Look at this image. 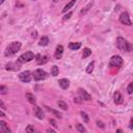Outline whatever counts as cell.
Wrapping results in <instances>:
<instances>
[{"instance_id": "obj_36", "label": "cell", "mask_w": 133, "mask_h": 133, "mask_svg": "<svg viewBox=\"0 0 133 133\" xmlns=\"http://www.w3.org/2000/svg\"><path fill=\"white\" fill-rule=\"evenodd\" d=\"M37 31H34V32H32V33H31V37H32L33 38H36V37H37Z\"/></svg>"}, {"instance_id": "obj_21", "label": "cell", "mask_w": 133, "mask_h": 133, "mask_svg": "<svg viewBox=\"0 0 133 133\" xmlns=\"http://www.w3.org/2000/svg\"><path fill=\"white\" fill-rule=\"evenodd\" d=\"M89 55H92V50L89 48H84L83 49V53H82V58H87L89 56Z\"/></svg>"}, {"instance_id": "obj_29", "label": "cell", "mask_w": 133, "mask_h": 133, "mask_svg": "<svg viewBox=\"0 0 133 133\" xmlns=\"http://www.w3.org/2000/svg\"><path fill=\"white\" fill-rule=\"evenodd\" d=\"M127 92L129 95H131V94L133 93V82H130L128 84V87H127Z\"/></svg>"}, {"instance_id": "obj_37", "label": "cell", "mask_w": 133, "mask_h": 133, "mask_svg": "<svg viewBox=\"0 0 133 133\" xmlns=\"http://www.w3.org/2000/svg\"><path fill=\"white\" fill-rule=\"evenodd\" d=\"M47 132H55V130H53V129H51V128H49V129H47Z\"/></svg>"}, {"instance_id": "obj_20", "label": "cell", "mask_w": 133, "mask_h": 133, "mask_svg": "<svg viewBox=\"0 0 133 133\" xmlns=\"http://www.w3.org/2000/svg\"><path fill=\"white\" fill-rule=\"evenodd\" d=\"M48 44H49V38H48L47 37H42V38H41V41H40V43H38V45H40V46L45 47V46H47Z\"/></svg>"}, {"instance_id": "obj_30", "label": "cell", "mask_w": 133, "mask_h": 133, "mask_svg": "<svg viewBox=\"0 0 133 133\" xmlns=\"http://www.w3.org/2000/svg\"><path fill=\"white\" fill-rule=\"evenodd\" d=\"M26 132H27V133H33V132H34V128H33V126H32V125H28V126H27V128H26Z\"/></svg>"}, {"instance_id": "obj_9", "label": "cell", "mask_w": 133, "mask_h": 133, "mask_svg": "<svg viewBox=\"0 0 133 133\" xmlns=\"http://www.w3.org/2000/svg\"><path fill=\"white\" fill-rule=\"evenodd\" d=\"M34 114H36V117L38 118V120H43V118H45V112L44 110L42 109L41 107H34Z\"/></svg>"}, {"instance_id": "obj_34", "label": "cell", "mask_w": 133, "mask_h": 133, "mask_svg": "<svg viewBox=\"0 0 133 133\" xmlns=\"http://www.w3.org/2000/svg\"><path fill=\"white\" fill-rule=\"evenodd\" d=\"M0 106H1V108H2V109H6L5 105H4V103H3L2 101H0Z\"/></svg>"}, {"instance_id": "obj_10", "label": "cell", "mask_w": 133, "mask_h": 133, "mask_svg": "<svg viewBox=\"0 0 133 133\" xmlns=\"http://www.w3.org/2000/svg\"><path fill=\"white\" fill-rule=\"evenodd\" d=\"M5 69L7 70V71H18L20 69V65L17 64V62H8V64L5 66Z\"/></svg>"}, {"instance_id": "obj_14", "label": "cell", "mask_w": 133, "mask_h": 133, "mask_svg": "<svg viewBox=\"0 0 133 133\" xmlns=\"http://www.w3.org/2000/svg\"><path fill=\"white\" fill-rule=\"evenodd\" d=\"M36 57H37L36 60H37V65H44V64H46V62L49 60L48 56H41L40 54H37Z\"/></svg>"}, {"instance_id": "obj_23", "label": "cell", "mask_w": 133, "mask_h": 133, "mask_svg": "<svg viewBox=\"0 0 133 133\" xmlns=\"http://www.w3.org/2000/svg\"><path fill=\"white\" fill-rule=\"evenodd\" d=\"M57 105H58V107L59 108H61L62 110H66L68 109V104H66V102H64V101H58L57 102Z\"/></svg>"}, {"instance_id": "obj_12", "label": "cell", "mask_w": 133, "mask_h": 133, "mask_svg": "<svg viewBox=\"0 0 133 133\" xmlns=\"http://www.w3.org/2000/svg\"><path fill=\"white\" fill-rule=\"evenodd\" d=\"M113 100H114V103L117 105H120L123 103V97H122L121 93L120 92H115L114 95H113Z\"/></svg>"}, {"instance_id": "obj_32", "label": "cell", "mask_w": 133, "mask_h": 133, "mask_svg": "<svg viewBox=\"0 0 133 133\" xmlns=\"http://www.w3.org/2000/svg\"><path fill=\"white\" fill-rule=\"evenodd\" d=\"M49 122H50V124H51L52 126H53L54 128H56V127H57V125H56V122H55V120H53V118H51V120L49 121Z\"/></svg>"}, {"instance_id": "obj_2", "label": "cell", "mask_w": 133, "mask_h": 133, "mask_svg": "<svg viewBox=\"0 0 133 133\" xmlns=\"http://www.w3.org/2000/svg\"><path fill=\"white\" fill-rule=\"evenodd\" d=\"M20 48H21L20 42H13V43H10L7 46V48H6L5 52H4L5 56H10V55L16 54L17 52L20 50Z\"/></svg>"}, {"instance_id": "obj_28", "label": "cell", "mask_w": 133, "mask_h": 133, "mask_svg": "<svg viewBox=\"0 0 133 133\" xmlns=\"http://www.w3.org/2000/svg\"><path fill=\"white\" fill-rule=\"evenodd\" d=\"M7 92H8V89L6 86H4V85L0 86V94H1V95H5V94H7Z\"/></svg>"}, {"instance_id": "obj_33", "label": "cell", "mask_w": 133, "mask_h": 133, "mask_svg": "<svg viewBox=\"0 0 133 133\" xmlns=\"http://www.w3.org/2000/svg\"><path fill=\"white\" fill-rule=\"evenodd\" d=\"M97 125H98V127H101V128H104V124L102 123V122H100V121H98V122H97Z\"/></svg>"}, {"instance_id": "obj_8", "label": "cell", "mask_w": 133, "mask_h": 133, "mask_svg": "<svg viewBox=\"0 0 133 133\" xmlns=\"http://www.w3.org/2000/svg\"><path fill=\"white\" fill-rule=\"evenodd\" d=\"M78 95L80 97V99H82L84 101H90V100H92V96H90L85 89H78Z\"/></svg>"}, {"instance_id": "obj_26", "label": "cell", "mask_w": 133, "mask_h": 133, "mask_svg": "<svg viewBox=\"0 0 133 133\" xmlns=\"http://www.w3.org/2000/svg\"><path fill=\"white\" fill-rule=\"evenodd\" d=\"M94 66H95V61H92V62H89V66H87V68H86V73H87V74H90V73L93 72Z\"/></svg>"}, {"instance_id": "obj_13", "label": "cell", "mask_w": 133, "mask_h": 133, "mask_svg": "<svg viewBox=\"0 0 133 133\" xmlns=\"http://www.w3.org/2000/svg\"><path fill=\"white\" fill-rule=\"evenodd\" d=\"M62 53H64V47H62L61 45H57V46H56V50H55V58H56V59H60Z\"/></svg>"}, {"instance_id": "obj_15", "label": "cell", "mask_w": 133, "mask_h": 133, "mask_svg": "<svg viewBox=\"0 0 133 133\" xmlns=\"http://www.w3.org/2000/svg\"><path fill=\"white\" fill-rule=\"evenodd\" d=\"M0 129H1V131L3 133H10L12 132L10 131V129L8 128L7 124H6L4 121H0Z\"/></svg>"}, {"instance_id": "obj_35", "label": "cell", "mask_w": 133, "mask_h": 133, "mask_svg": "<svg viewBox=\"0 0 133 133\" xmlns=\"http://www.w3.org/2000/svg\"><path fill=\"white\" fill-rule=\"evenodd\" d=\"M129 128H130V129H133V118H131V121H130V124H129Z\"/></svg>"}, {"instance_id": "obj_25", "label": "cell", "mask_w": 133, "mask_h": 133, "mask_svg": "<svg viewBox=\"0 0 133 133\" xmlns=\"http://www.w3.org/2000/svg\"><path fill=\"white\" fill-rule=\"evenodd\" d=\"M80 115H81V118H82V120L84 123H89V115H87L86 112H84V111H80Z\"/></svg>"}, {"instance_id": "obj_16", "label": "cell", "mask_w": 133, "mask_h": 133, "mask_svg": "<svg viewBox=\"0 0 133 133\" xmlns=\"http://www.w3.org/2000/svg\"><path fill=\"white\" fill-rule=\"evenodd\" d=\"M45 108H46L47 111H49V112H51V113H53L54 115H56L58 118H61V113L59 112V111L55 110V109H53V108H51V107H48V106H45Z\"/></svg>"}, {"instance_id": "obj_17", "label": "cell", "mask_w": 133, "mask_h": 133, "mask_svg": "<svg viewBox=\"0 0 133 133\" xmlns=\"http://www.w3.org/2000/svg\"><path fill=\"white\" fill-rule=\"evenodd\" d=\"M94 5V2L92 1V2H89V4H86L84 7H83V9H81V12H80V15H85V14L89 12V10L92 8V6Z\"/></svg>"}, {"instance_id": "obj_1", "label": "cell", "mask_w": 133, "mask_h": 133, "mask_svg": "<svg viewBox=\"0 0 133 133\" xmlns=\"http://www.w3.org/2000/svg\"><path fill=\"white\" fill-rule=\"evenodd\" d=\"M117 47L118 48V50H121L123 52H131L133 50L132 45L122 37H118L117 38Z\"/></svg>"}, {"instance_id": "obj_24", "label": "cell", "mask_w": 133, "mask_h": 133, "mask_svg": "<svg viewBox=\"0 0 133 133\" xmlns=\"http://www.w3.org/2000/svg\"><path fill=\"white\" fill-rule=\"evenodd\" d=\"M58 73H59L58 66H52V68H51V75L54 76V77H56L58 75Z\"/></svg>"}, {"instance_id": "obj_27", "label": "cell", "mask_w": 133, "mask_h": 133, "mask_svg": "<svg viewBox=\"0 0 133 133\" xmlns=\"http://www.w3.org/2000/svg\"><path fill=\"white\" fill-rule=\"evenodd\" d=\"M76 128H77V131H78V132H81V133H83V132H85V131H86V130H85V128H84V126L81 125V124H77Z\"/></svg>"}, {"instance_id": "obj_22", "label": "cell", "mask_w": 133, "mask_h": 133, "mask_svg": "<svg viewBox=\"0 0 133 133\" xmlns=\"http://www.w3.org/2000/svg\"><path fill=\"white\" fill-rule=\"evenodd\" d=\"M26 99L28 100V102L30 104L36 103V98H34V96L32 95V94H26Z\"/></svg>"}, {"instance_id": "obj_41", "label": "cell", "mask_w": 133, "mask_h": 133, "mask_svg": "<svg viewBox=\"0 0 133 133\" xmlns=\"http://www.w3.org/2000/svg\"><path fill=\"white\" fill-rule=\"evenodd\" d=\"M53 2H54V3H57V2H58V0H53Z\"/></svg>"}, {"instance_id": "obj_38", "label": "cell", "mask_w": 133, "mask_h": 133, "mask_svg": "<svg viewBox=\"0 0 133 133\" xmlns=\"http://www.w3.org/2000/svg\"><path fill=\"white\" fill-rule=\"evenodd\" d=\"M0 115H1V117H2V118H4V117H5V114H4V112H3V111H2V110H1V111H0Z\"/></svg>"}, {"instance_id": "obj_5", "label": "cell", "mask_w": 133, "mask_h": 133, "mask_svg": "<svg viewBox=\"0 0 133 133\" xmlns=\"http://www.w3.org/2000/svg\"><path fill=\"white\" fill-rule=\"evenodd\" d=\"M47 77H48V74L42 69H37V70H36V71L33 72V78H34V80H37V81L45 80Z\"/></svg>"}, {"instance_id": "obj_19", "label": "cell", "mask_w": 133, "mask_h": 133, "mask_svg": "<svg viewBox=\"0 0 133 133\" xmlns=\"http://www.w3.org/2000/svg\"><path fill=\"white\" fill-rule=\"evenodd\" d=\"M80 47H81V44H80V43H70V44H69L70 50H73V51L78 50Z\"/></svg>"}, {"instance_id": "obj_6", "label": "cell", "mask_w": 133, "mask_h": 133, "mask_svg": "<svg viewBox=\"0 0 133 133\" xmlns=\"http://www.w3.org/2000/svg\"><path fill=\"white\" fill-rule=\"evenodd\" d=\"M19 79H20V81L27 83V82L31 81L32 75H31V73L29 71H25V72H22V73H20L19 74Z\"/></svg>"}, {"instance_id": "obj_39", "label": "cell", "mask_w": 133, "mask_h": 133, "mask_svg": "<svg viewBox=\"0 0 133 133\" xmlns=\"http://www.w3.org/2000/svg\"><path fill=\"white\" fill-rule=\"evenodd\" d=\"M117 132H118V133H122L123 131H122V129H118V130H117Z\"/></svg>"}, {"instance_id": "obj_18", "label": "cell", "mask_w": 133, "mask_h": 133, "mask_svg": "<svg viewBox=\"0 0 133 133\" xmlns=\"http://www.w3.org/2000/svg\"><path fill=\"white\" fill-rule=\"evenodd\" d=\"M75 3H76V0H71V1H70V2L68 3V4H66V5L65 6V7H64V9H62V13H66L69 9H71V8L73 7V6H74Z\"/></svg>"}, {"instance_id": "obj_7", "label": "cell", "mask_w": 133, "mask_h": 133, "mask_svg": "<svg viewBox=\"0 0 133 133\" xmlns=\"http://www.w3.org/2000/svg\"><path fill=\"white\" fill-rule=\"evenodd\" d=\"M120 22L124 25H127V26H131L132 23H131V20H130V17H129V14L127 12H124L121 14L120 16Z\"/></svg>"}, {"instance_id": "obj_3", "label": "cell", "mask_w": 133, "mask_h": 133, "mask_svg": "<svg viewBox=\"0 0 133 133\" xmlns=\"http://www.w3.org/2000/svg\"><path fill=\"white\" fill-rule=\"evenodd\" d=\"M123 58H122L120 55H113L112 57L110 58V61H109V66L111 68H120L123 65Z\"/></svg>"}, {"instance_id": "obj_31", "label": "cell", "mask_w": 133, "mask_h": 133, "mask_svg": "<svg viewBox=\"0 0 133 133\" xmlns=\"http://www.w3.org/2000/svg\"><path fill=\"white\" fill-rule=\"evenodd\" d=\"M72 15H73V13L72 12H70V13H68L64 17V20H68V19H70L72 17Z\"/></svg>"}, {"instance_id": "obj_40", "label": "cell", "mask_w": 133, "mask_h": 133, "mask_svg": "<svg viewBox=\"0 0 133 133\" xmlns=\"http://www.w3.org/2000/svg\"><path fill=\"white\" fill-rule=\"evenodd\" d=\"M4 1H5V0H0V4H3V3H4Z\"/></svg>"}, {"instance_id": "obj_4", "label": "cell", "mask_w": 133, "mask_h": 133, "mask_svg": "<svg viewBox=\"0 0 133 133\" xmlns=\"http://www.w3.org/2000/svg\"><path fill=\"white\" fill-rule=\"evenodd\" d=\"M33 58H34V54H33V52H31V51H27V52H25V53L22 54V55H21V56L19 57L18 62H20V64H25V62L31 61Z\"/></svg>"}, {"instance_id": "obj_11", "label": "cell", "mask_w": 133, "mask_h": 133, "mask_svg": "<svg viewBox=\"0 0 133 133\" xmlns=\"http://www.w3.org/2000/svg\"><path fill=\"white\" fill-rule=\"evenodd\" d=\"M58 84H59V86H60L62 89H68L69 86H70V81L68 79H66V78H62V79L58 80Z\"/></svg>"}]
</instances>
